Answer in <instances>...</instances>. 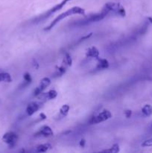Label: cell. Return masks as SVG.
<instances>
[{"instance_id": "3957f363", "label": "cell", "mask_w": 152, "mask_h": 153, "mask_svg": "<svg viewBox=\"0 0 152 153\" xmlns=\"http://www.w3.org/2000/svg\"><path fill=\"white\" fill-rule=\"evenodd\" d=\"M112 117L111 113L109 111V110H104L102 113L99 114V115L96 116V117H93V118L90 120V123L91 124H93V123H99L101 122L105 121V120H108L110 117Z\"/></svg>"}, {"instance_id": "ba28073f", "label": "cell", "mask_w": 152, "mask_h": 153, "mask_svg": "<svg viewBox=\"0 0 152 153\" xmlns=\"http://www.w3.org/2000/svg\"><path fill=\"white\" fill-rule=\"evenodd\" d=\"M69 1H70V0H63L61 3H59L58 5H55V7H53V8H52V9L49 11V14H52V13H55V12H56V11H59V10L61 9V8H63L65 5H66V2H69Z\"/></svg>"}, {"instance_id": "6da1fadb", "label": "cell", "mask_w": 152, "mask_h": 153, "mask_svg": "<svg viewBox=\"0 0 152 153\" xmlns=\"http://www.w3.org/2000/svg\"><path fill=\"white\" fill-rule=\"evenodd\" d=\"M73 14H84V10L83 8H80V7H73V8H70V9H69L68 11H66V12L63 13L61 14H60L58 17L55 18V19L51 22L50 25H49L47 28H45V30H50V29H52L58 22H59L60 21L62 20V19H64V18H66L69 16H71V15Z\"/></svg>"}, {"instance_id": "52a82bcc", "label": "cell", "mask_w": 152, "mask_h": 153, "mask_svg": "<svg viewBox=\"0 0 152 153\" xmlns=\"http://www.w3.org/2000/svg\"><path fill=\"white\" fill-rule=\"evenodd\" d=\"M39 134L40 135L45 136V137H49V136H52L53 134V131L50 127L47 126H44L39 131Z\"/></svg>"}, {"instance_id": "5b68a950", "label": "cell", "mask_w": 152, "mask_h": 153, "mask_svg": "<svg viewBox=\"0 0 152 153\" xmlns=\"http://www.w3.org/2000/svg\"><path fill=\"white\" fill-rule=\"evenodd\" d=\"M58 93L55 90H50L49 92L46 93H41L39 95V98L40 100H52V99H55V97L57 96Z\"/></svg>"}, {"instance_id": "8fae6325", "label": "cell", "mask_w": 152, "mask_h": 153, "mask_svg": "<svg viewBox=\"0 0 152 153\" xmlns=\"http://www.w3.org/2000/svg\"><path fill=\"white\" fill-rule=\"evenodd\" d=\"M11 81H12V79L9 73H0V82H11Z\"/></svg>"}, {"instance_id": "8992f818", "label": "cell", "mask_w": 152, "mask_h": 153, "mask_svg": "<svg viewBox=\"0 0 152 153\" xmlns=\"http://www.w3.org/2000/svg\"><path fill=\"white\" fill-rule=\"evenodd\" d=\"M40 108V105L37 102H32L30 103L29 105H28L26 109V111H27V114L28 115H32L33 114H35L37 110H38Z\"/></svg>"}, {"instance_id": "e0dca14e", "label": "cell", "mask_w": 152, "mask_h": 153, "mask_svg": "<svg viewBox=\"0 0 152 153\" xmlns=\"http://www.w3.org/2000/svg\"><path fill=\"white\" fill-rule=\"evenodd\" d=\"M65 64L66 65H71L72 64V59H71V57L69 55H67L66 57L64 58V61H63Z\"/></svg>"}, {"instance_id": "7a4b0ae2", "label": "cell", "mask_w": 152, "mask_h": 153, "mask_svg": "<svg viewBox=\"0 0 152 153\" xmlns=\"http://www.w3.org/2000/svg\"><path fill=\"white\" fill-rule=\"evenodd\" d=\"M2 140H3L4 142L6 143L10 147H13L16 145L17 141L18 140V136L17 134H15V133L13 132V131H9V132L4 134L3 137H2Z\"/></svg>"}, {"instance_id": "5bb4252c", "label": "cell", "mask_w": 152, "mask_h": 153, "mask_svg": "<svg viewBox=\"0 0 152 153\" xmlns=\"http://www.w3.org/2000/svg\"><path fill=\"white\" fill-rule=\"evenodd\" d=\"M119 146L117 144L113 146L110 149H106V150H104V152H119Z\"/></svg>"}, {"instance_id": "d6986e66", "label": "cell", "mask_w": 152, "mask_h": 153, "mask_svg": "<svg viewBox=\"0 0 152 153\" xmlns=\"http://www.w3.org/2000/svg\"><path fill=\"white\" fill-rule=\"evenodd\" d=\"M125 115L127 117H130V115H131V111H130V110H126Z\"/></svg>"}, {"instance_id": "2e32d148", "label": "cell", "mask_w": 152, "mask_h": 153, "mask_svg": "<svg viewBox=\"0 0 152 153\" xmlns=\"http://www.w3.org/2000/svg\"><path fill=\"white\" fill-rule=\"evenodd\" d=\"M142 147H152V138L147 140V141H144L142 144Z\"/></svg>"}, {"instance_id": "ffe728a7", "label": "cell", "mask_w": 152, "mask_h": 153, "mask_svg": "<svg viewBox=\"0 0 152 153\" xmlns=\"http://www.w3.org/2000/svg\"><path fill=\"white\" fill-rule=\"evenodd\" d=\"M149 130L152 131V122L150 123V125H149Z\"/></svg>"}, {"instance_id": "9a60e30c", "label": "cell", "mask_w": 152, "mask_h": 153, "mask_svg": "<svg viewBox=\"0 0 152 153\" xmlns=\"http://www.w3.org/2000/svg\"><path fill=\"white\" fill-rule=\"evenodd\" d=\"M69 106L67 105H63V107L61 108V114L62 115H66L68 111H69Z\"/></svg>"}, {"instance_id": "44dd1931", "label": "cell", "mask_w": 152, "mask_h": 153, "mask_svg": "<svg viewBox=\"0 0 152 153\" xmlns=\"http://www.w3.org/2000/svg\"><path fill=\"white\" fill-rule=\"evenodd\" d=\"M81 145L83 146V147L84 146V140L83 141H81Z\"/></svg>"}, {"instance_id": "7c38bea8", "label": "cell", "mask_w": 152, "mask_h": 153, "mask_svg": "<svg viewBox=\"0 0 152 153\" xmlns=\"http://www.w3.org/2000/svg\"><path fill=\"white\" fill-rule=\"evenodd\" d=\"M99 55V52L96 47H91L88 49L87 55L88 56H89V57L96 58V57H98Z\"/></svg>"}, {"instance_id": "ac0fdd59", "label": "cell", "mask_w": 152, "mask_h": 153, "mask_svg": "<svg viewBox=\"0 0 152 153\" xmlns=\"http://www.w3.org/2000/svg\"><path fill=\"white\" fill-rule=\"evenodd\" d=\"M24 79H25V80L28 82H30L32 81V79H31V76H30L29 74H25V76H24Z\"/></svg>"}, {"instance_id": "30bf717a", "label": "cell", "mask_w": 152, "mask_h": 153, "mask_svg": "<svg viewBox=\"0 0 152 153\" xmlns=\"http://www.w3.org/2000/svg\"><path fill=\"white\" fill-rule=\"evenodd\" d=\"M51 147H52V146L49 144H42V145H40L38 146V147H37L35 151L37 152H44L47 151L49 149H50Z\"/></svg>"}, {"instance_id": "4fadbf2b", "label": "cell", "mask_w": 152, "mask_h": 153, "mask_svg": "<svg viewBox=\"0 0 152 153\" xmlns=\"http://www.w3.org/2000/svg\"><path fill=\"white\" fill-rule=\"evenodd\" d=\"M108 61L105 59H101L99 62V67L101 68V69H104V68L108 67Z\"/></svg>"}, {"instance_id": "9c48e42d", "label": "cell", "mask_w": 152, "mask_h": 153, "mask_svg": "<svg viewBox=\"0 0 152 153\" xmlns=\"http://www.w3.org/2000/svg\"><path fill=\"white\" fill-rule=\"evenodd\" d=\"M142 112L146 117H150L152 115V106L150 105H146L142 109Z\"/></svg>"}, {"instance_id": "277c9868", "label": "cell", "mask_w": 152, "mask_h": 153, "mask_svg": "<svg viewBox=\"0 0 152 153\" xmlns=\"http://www.w3.org/2000/svg\"><path fill=\"white\" fill-rule=\"evenodd\" d=\"M50 79L49 78H44V79H43L41 80L40 85L35 90V92H34L35 93V96H39L42 93L43 90L50 84Z\"/></svg>"}]
</instances>
